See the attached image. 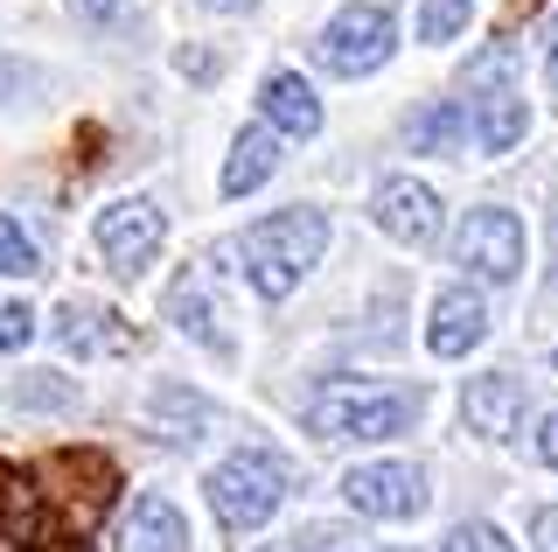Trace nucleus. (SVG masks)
<instances>
[{
  "instance_id": "30",
  "label": "nucleus",
  "mask_w": 558,
  "mask_h": 552,
  "mask_svg": "<svg viewBox=\"0 0 558 552\" xmlns=\"http://www.w3.org/2000/svg\"><path fill=\"white\" fill-rule=\"evenodd\" d=\"M545 77H551V92H558V14H551V57H545Z\"/></svg>"
},
{
  "instance_id": "11",
  "label": "nucleus",
  "mask_w": 558,
  "mask_h": 552,
  "mask_svg": "<svg viewBox=\"0 0 558 552\" xmlns=\"http://www.w3.org/2000/svg\"><path fill=\"white\" fill-rule=\"evenodd\" d=\"M482 336H488V308H482V295H475V287H447V295L433 301L426 350H433V357H468Z\"/></svg>"
},
{
  "instance_id": "32",
  "label": "nucleus",
  "mask_w": 558,
  "mask_h": 552,
  "mask_svg": "<svg viewBox=\"0 0 558 552\" xmlns=\"http://www.w3.org/2000/svg\"><path fill=\"white\" fill-rule=\"evenodd\" d=\"M551 364H558V350H551Z\"/></svg>"
},
{
  "instance_id": "22",
  "label": "nucleus",
  "mask_w": 558,
  "mask_h": 552,
  "mask_svg": "<svg viewBox=\"0 0 558 552\" xmlns=\"http://www.w3.org/2000/svg\"><path fill=\"white\" fill-rule=\"evenodd\" d=\"M440 552H517V545H510V539H502V531H496V525H453Z\"/></svg>"
},
{
  "instance_id": "24",
  "label": "nucleus",
  "mask_w": 558,
  "mask_h": 552,
  "mask_svg": "<svg viewBox=\"0 0 558 552\" xmlns=\"http://www.w3.org/2000/svg\"><path fill=\"white\" fill-rule=\"evenodd\" d=\"M35 336V308L28 301H0V350H22Z\"/></svg>"
},
{
  "instance_id": "10",
  "label": "nucleus",
  "mask_w": 558,
  "mask_h": 552,
  "mask_svg": "<svg viewBox=\"0 0 558 552\" xmlns=\"http://www.w3.org/2000/svg\"><path fill=\"white\" fill-rule=\"evenodd\" d=\"M258 112H266V127L287 133V141H314V133H322V98H314V84L301 71H272L266 92H258Z\"/></svg>"
},
{
  "instance_id": "19",
  "label": "nucleus",
  "mask_w": 558,
  "mask_h": 552,
  "mask_svg": "<svg viewBox=\"0 0 558 552\" xmlns=\"http://www.w3.org/2000/svg\"><path fill=\"white\" fill-rule=\"evenodd\" d=\"M28 273H43V252H35V238L0 211V280H28Z\"/></svg>"
},
{
  "instance_id": "28",
  "label": "nucleus",
  "mask_w": 558,
  "mask_h": 552,
  "mask_svg": "<svg viewBox=\"0 0 558 552\" xmlns=\"http://www.w3.org/2000/svg\"><path fill=\"white\" fill-rule=\"evenodd\" d=\"M537 455H545L551 469H558V412H551V420H545V434H537Z\"/></svg>"
},
{
  "instance_id": "12",
  "label": "nucleus",
  "mask_w": 558,
  "mask_h": 552,
  "mask_svg": "<svg viewBox=\"0 0 558 552\" xmlns=\"http://www.w3.org/2000/svg\"><path fill=\"white\" fill-rule=\"evenodd\" d=\"M119 552H189V525L168 496H133V511L119 517Z\"/></svg>"
},
{
  "instance_id": "17",
  "label": "nucleus",
  "mask_w": 558,
  "mask_h": 552,
  "mask_svg": "<svg viewBox=\"0 0 558 552\" xmlns=\"http://www.w3.org/2000/svg\"><path fill=\"white\" fill-rule=\"evenodd\" d=\"M168 322L182 336H196V343H209V350H231V343L217 336V315H209V295H203V273H182V280L168 287Z\"/></svg>"
},
{
  "instance_id": "15",
  "label": "nucleus",
  "mask_w": 558,
  "mask_h": 552,
  "mask_svg": "<svg viewBox=\"0 0 558 552\" xmlns=\"http://www.w3.org/2000/svg\"><path fill=\"white\" fill-rule=\"evenodd\" d=\"M147 420H154V434H161V441H203L217 412H209L203 392H189V385H161V392H154V412H147Z\"/></svg>"
},
{
  "instance_id": "3",
  "label": "nucleus",
  "mask_w": 558,
  "mask_h": 552,
  "mask_svg": "<svg viewBox=\"0 0 558 552\" xmlns=\"http://www.w3.org/2000/svg\"><path fill=\"white\" fill-rule=\"evenodd\" d=\"M418 420V392H349L328 385L307 406V427L322 441H398Z\"/></svg>"
},
{
  "instance_id": "13",
  "label": "nucleus",
  "mask_w": 558,
  "mask_h": 552,
  "mask_svg": "<svg viewBox=\"0 0 558 552\" xmlns=\"http://www.w3.org/2000/svg\"><path fill=\"white\" fill-rule=\"evenodd\" d=\"M468 119H475L482 154H510V147L523 141V127H531L517 84H488V92H475V98H468Z\"/></svg>"
},
{
  "instance_id": "27",
  "label": "nucleus",
  "mask_w": 558,
  "mask_h": 552,
  "mask_svg": "<svg viewBox=\"0 0 558 552\" xmlns=\"http://www.w3.org/2000/svg\"><path fill=\"white\" fill-rule=\"evenodd\" d=\"M174 63H182V71H189V77H217V63H209V57H203V49H182V57H174Z\"/></svg>"
},
{
  "instance_id": "23",
  "label": "nucleus",
  "mask_w": 558,
  "mask_h": 552,
  "mask_svg": "<svg viewBox=\"0 0 558 552\" xmlns=\"http://www.w3.org/2000/svg\"><path fill=\"white\" fill-rule=\"evenodd\" d=\"M14 406H70V385H57V371H28V385H14Z\"/></svg>"
},
{
  "instance_id": "9",
  "label": "nucleus",
  "mask_w": 558,
  "mask_h": 552,
  "mask_svg": "<svg viewBox=\"0 0 558 552\" xmlns=\"http://www.w3.org/2000/svg\"><path fill=\"white\" fill-rule=\"evenodd\" d=\"M461 420L475 427L482 441H510L517 427H523V377L510 371H488L468 385V399H461Z\"/></svg>"
},
{
  "instance_id": "4",
  "label": "nucleus",
  "mask_w": 558,
  "mask_h": 552,
  "mask_svg": "<svg viewBox=\"0 0 558 552\" xmlns=\"http://www.w3.org/2000/svg\"><path fill=\"white\" fill-rule=\"evenodd\" d=\"M398 49V22L391 8H377V0H349L336 22L322 28V43H314V63H322L328 77H371L391 63Z\"/></svg>"
},
{
  "instance_id": "21",
  "label": "nucleus",
  "mask_w": 558,
  "mask_h": 552,
  "mask_svg": "<svg viewBox=\"0 0 558 552\" xmlns=\"http://www.w3.org/2000/svg\"><path fill=\"white\" fill-rule=\"evenodd\" d=\"M287 545L293 552H363V539H356V531H342V525H301Z\"/></svg>"
},
{
  "instance_id": "16",
  "label": "nucleus",
  "mask_w": 558,
  "mask_h": 552,
  "mask_svg": "<svg viewBox=\"0 0 558 552\" xmlns=\"http://www.w3.org/2000/svg\"><path fill=\"white\" fill-rule=\"evenodd\" d=\"M279 168V141L266 127H252V133H238V147H231V161H223V196H252L258 182H266Z\"/></svg>"
},
{
  "instance_id": "7",
  "label": "nucleus",
  "mask_w": 558,
  "mask_h": 552,
  "mask_svg": "<svg viewBox=\"0 0 558 552\" xmlns=\"http://www.w3.org/2000/svg\"><path fill=\"white\" fill-rule=\"evenodd\" d=\"M161 238H168V224L154 203H112V211H98V252H105V266L112 273H133L140 266H154V252H161Z\"/></svg>"
},
{
  "instance_id": "1",
  "label": "nucleus",
  "mask_w": 558,
  "mask_h": 552,
  "mask_svg": "<svg viewBox=\"0 0 558 552\" xmlns=\"http://www.w3.org/2000/svg\"><path fill=\"white\" fill-rule=\"evenodd\" d=\"M322 245H328V217L322 211H307V203L272 211V217H258L252 231H244V280H252L266 301H287L293 287H301V273L322 259Z\"/></svg>"
},
{
  "instance_id": "20",
  "label": "nucleus",
  "mask_w": 558,
  "mask_h": 552,
  "mask_svg": "<svg viewBox=\"0 0 558 552\" xmlns=\"http://www.w3.org/2000/svg\"><path fill=\"white\" fill-rule=\"evenodd\" d=\"M468 14H475V0H426L418 8V43H453L468 28Z\"/></svg>"
},
{
  "instance_id": "25",
  "label": "nucleus",
  "mask_w": 558,
  "mask_h": 552,
  "mask_svg": "<svg viewBox=\"0 0 558 552\" xmlns=\"http://www.w3.org/2000/svg\"><path fill=\"white\" fill-rule=\"evenodd\" d=\"M531 545L537 552H558V504H545V511L531 517Z\"/></svg>"
},
{
  "instance_id": "31",
  "label": "nucleus",
  "mask_w": 558,
  "mask_h": 552,
  "mask_svg": "<svg viewBox=\"0 0 558 552\" xmlns=\"http://www.w3.org/2000/svg\"><path fill=\"white\" fill-rule=\"evenodd\" d=\"M203 8H217V14H238V8H252V0H203Z\"/></svg>"
},
{
  "instance_id": "29",
  "label": "nucleus",
  "mask_w": 558,
  "mask_h": 552,
  "mask_svg": "<svg viewBox=\"0 0 558 552\" xmlns=\"http://www.w3.org/2000/svg\"><path fill=\"white\" fill-rule=\"evenodd\" d=\"M22 92V71H14V63H0V98H14Z\"/></svg>"
},
{
  "instance_id": "14",
  "label": "nucleus",
  "mask_w": 558,
  "mask_h": 552,
  "mask_svg": "<svg viewBox=\"0 0 558 552\" xmlns=\"http://www.w3.org/2000/svg\"><path fill=\"white\" fill-rule=\"evenodd\" d=\"M57 343L70 357H98V350H133V329L112 315V308H92V301H70L57 315Z\"/></svg>"
},
{
  "instance_id": "6",
  "label": "nucleus",
  "mask_w": 558,
  "mask_h": 552,
  "mask_svg": "<svg viewBox=\"0 0 558 552\" xmlns=\"http://www.w3.org/2000/svg\"><path fill=\"white\" fill-rule=\"evenodd\" d=\"M342 496L356 517H418L426 511V476L405 461H363L342 476Z\"/></svg>"
},
{
  "instance_id": "8",
  "label": "nucleus",
  "mask_w": 558,
  "mask_h": 552,
  "mask_svg": "<svg viewBox=\"0 0 558 552\" xmlns=\"http://www.w3.org/2000/svg\"><path fill=\"white\" fill-rule=\"evenodd\" d=\"M371 217H377L384 238H398V245H433V238H440V196H433L426 182H412V176L377 182Z\"/></svg>"
},
{
  "instance_id": "5",
  "label": "nucleus",
  "mask_w": 558,
  "mask_h": 552,
  "mask_svg": "<svg viewBox=\"0 0 558 552\" xmlns=\"http://www.w3.org/2000/svg\"><path fill=\"white\" fill-rule=\"evenodd\" d=\"M453 266H468L488 287L517 280L523 273V217L496 211V203H488V211H468V224L453 231Z\"/></svg>"
},
{
  "instance_id": "2",
  "label": "nucleus",
  "mask_w": 558,
  "mask_h": 552,
  "mask_svg": "<svg viewBox=\"0 0 558 552\" xmlns=\"http://www.w3.org/2000/svg\"><path fill=\"white\" fill-rule=\"evenodd\" d=\"M287 461L279 455H266V447H244V455H231V461H217V469H209V511H217V525L223 531H258L266 525V517L279 511V496H287Z\"/></svg>"
},
{
  "instance_id": "18",
  "label": "nucleus",
  "mask_w": 558,
  "mask_h": 552,
  "mask_svg": "<svg viewBox=\"0 0 558 552\" xmlns=\"http://www.w3.org/2000/svg\"><path fill=\"white\" fill-rule=\"evenodd\" d=\"M412 147L418 154H461L468 147V106H453V98L426 106V112L412 119Z\"/></svg>"
},
{
  "instance_id": "26",
  "label": "nucleus",
  "mask_w": 558,
  "mask_h": 552,
  "mask_svg": "<svg viewBox=\"0 0 558 552\" xmlns=\"http://www.w3.org/2000/svg\"><path fill=\"white\" fill-rule=\"evenodd\" d=\"M70 8H77L84 22H112V14H119V0H70Z\"/></svg>"
}]
</instances>
